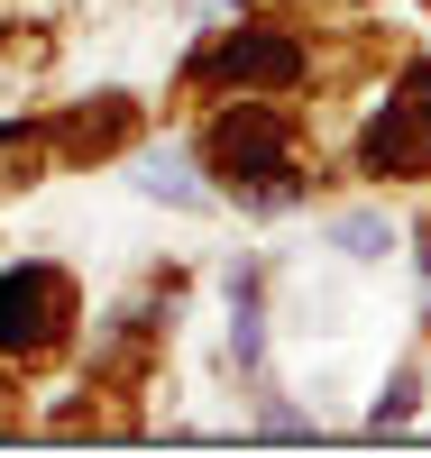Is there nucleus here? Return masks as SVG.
I'll return each mask as SVG.
<instances>
[{"instance_id": "nucleus-1", "label": "nucleus", "mask_w": 431, "mask_h": 458, "mask_svg": "<svg viewBox=\"0 0 431 458\" xmlns=\"http://www.w3.org/2000/svg\"><path fill=\"white\" fill-rule=\"evenodd\" d=\"M203 165L229 183V193H248L257 211H285L303 183H294V120L276 101H239V110H220L211 120V138H203Z\"/></svg>"}, {"instance_id": "nucleus-2", "label": "nucleus", "mask_w": 431, "mask_h": 458, "mask_svg": "<svg viewBox=\"0 0 431 458\" xmlns=\"http://www.w3.org/2000/svg\"><path fill=\"white\" fill-rule=\"evenodd\" d=\"M73 330V276L47 257H28L0 276V358H37Z\"/></svg>"}, {"instance_id": "nucleus-3", "label": "nucleus", "mask_w": 431, "mask_h": 458, "mask_svg": "<svg viewBox=\"0 0 431 458\" xmlns=\"http://www.w3.org/2000/svg\"><path fill=\"white\" fill-rule=\"evenodd\" d=\"M303 64H312V55H303V37H285V28H229L220 47L203 55V83L229 92V101H248V92H257V101H276V92L303 83Z\"/></svg>"}, {"instance_id": "nucleus-4", "label": "nucleus", "mask_w": 431, "mask_h": 458, "mask_svg": "<svg viewBox=\"0 0 431 458\" xmlns=\"http://www.w3.org/2000/svg\"><path fill=\"white\" fill-rule=\"evenodd\" d=\"M358 165H367V174H395V183H404V174H431V64L367 120Z\"/></svg>"}, {"instance_id": "nucleus-5", "label": "nucleus", "mask_w": 431, "mask_h": 458, "mask_svg": "<svg viewBox=\"0 0 431 458\" xmlns=\"http://www.w3.org/2000/svg\"><path fill=\"white\" fill-rule=\"evenodd\" d=\"M138 193H166V202H184V211H203L211 193L193 183V165L175 157V147H156V157H138Z\"/></svg>"}, {"instance_id": "nucleus-6", "label": "nucleus", "mask_w": 431, "mask_h": 458, "mask_svg": "<svg viewBox=\"0 0 431 458\" xmlns=\"http://www.w3.org/2000/svg\"><path fill=\"white\" fill-rule=\"evenodd\" d=\"M331 239H340L349 257H385V248H395V229H385V220H367V211H358V220H340Z\"/></svg>"}]
</instances>
